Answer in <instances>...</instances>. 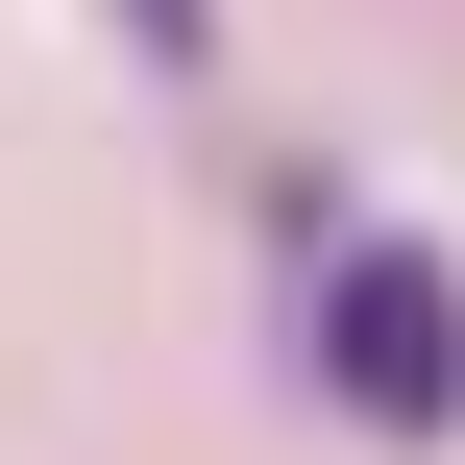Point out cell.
<instances>
[{
  "label": "cell",
  "mask_w": 465,
  "mask_h": 465,
  "mask_svg": "<svg viewBox=\"0 0 465 465\" xmlns=\"http://www.w3.org/2000/svg\"><path fill=\"white\" fill-rule=\"evenodd\" d=\"M294 294H319V392H343L368 441H441V417H465V270H441V245L368 221V245H319Z\"/></svg>",
  "instance_id": "cell-1"
},
{
  "label": "cell",
  "mask_w": 465,
  "mask_h": 465,
  "mask_svg": "<svg viewBox=\"0 0 465 465\" xmlns=\"http://www.w3.org/2000/svg\"><path fill=\"white\" fill-rule=\"evenodd\" d=\"M98 25H123L147 74H196V49H221V0H98Z\"/></svg>",
  "instance_id": "cell-2"
}]
</instances>
